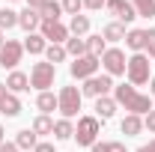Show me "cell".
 <instances>
[{"instance_id": "6da1fadb", "label": "cell", "mask_w": 155, "mask_h": 152, "mask_svg": "<svg viewBox=\"0 0 155 152\" xmlns=\"http://www.w3.org/2000/svg\"><path fill=\"white\" fill-rule=\"evenodd\" d=\"M114 101L116 104H122L128 114H149L152 111V98L143 93H137L134 87H128V84H122V87H114Z\"/></svg>"}, {"instance_id": "7a4b0ae2", "label": "cell", "mask_w": 155, "mask_h": 152, "mask_svg": "<svg viewBox=\"0 0 155 152\" xmlns=\"http://www.w3.org/2000/svg\"><path fill=\"white\" fill-rule=\"evenodd\" d=\"M98 131H101V122H98V116H81L75 125V140L78 146H93L98 143Z\"/></svg>"}, {"instance_id": "3957f363", "label": "cell", "mask_w": 155, "mask_h": 152, "mask_svg": "<svg viewBox=\"0 0 155 152\" xmlns=\"http://www.w3.org/2000/svg\"><path fill=\"white\" fill-rule=\"evenodd\" d=\"M54 78H57V66L54 63H36L33 69H30V87L39 90V93H45L48 87H54Z\"/></svg>"}, {"instance_id": "277c9868", "label": "cell", "mask_w": 155, "mask_h": 152, "mask_svg": "<svg viewBox=\"0 0 155 152\" xmlns=\"http://www.w3.org/2000/svg\"><path fill=\"white\" fill-rule=\"evenodd\" d=\"M81 90L78 87H63L60 90V95H57V111L63 114V119H72V116H78V111H81Z\"/></svg>"}, {"instance_id": "5b68a950", "label": "cell", "mask_w": 155, "mask_h": 152, "mask_svg": "<svg viewBox=\"0 0 155 152\" xmlns=\"http://www.w3.org/2000/svg\"><path fill=\"white\" fill-rule=\"evenodd\" d=\"M125 72H128V81H131V87H140V84H149V57L146 54H134V57L128 60V66H125Z\"/></svg>"}, {"instance_id": "8992f818", "label": "cell", "mask_w": 155, "mask_h": 152, "mask_svg": "<svg viewBox=\"0 0 155 152\" xmlns=\"http://www.w3.org/2000/svg\"><path fill=\"white\" fill-rule=\"evenodd\" d=\"M114 90V78L110 75H93L84 81V87H81V95H90V98H101V95H107Z\"/></svg>"}, {"instance_id": "52a82bcc", "label": "cell", "mask_w": 155, "mask_h": 152, "mask_svg": "<svg viewBox=\"0 0 155 152\" xmlns=\"http://www.w3.org/2000/svg\"><path fill=\"white\" fill-rule=\"evenodd\" d=\"M98 66H101V60L93 57V54H87V57H78L72 66H69V72H72V78H78V81H87V78H93L98 72Z\"/></svg>"}, {"instance_id": "ba28073f", "label": "cell", "mask_w": 155, "mask_h": 152, "mask_svg": "<svg viewBox=\"0 0 155 152\" xmlns=\"http://www.w3.org/2000/svg\"><path fill=\"white\" fill-rule=\"evenodd\" d=\"M101 66H104V72L114 78V75H125V66H128V60L125 54L119 51V48H107L104 54H101Z\"/></svg>"}, {"instance_id": "9c48e42d", "label": "cell", "mask_w": 155, "mask_h": 152, "mask_svg": "<svg viewBox=\"0 0 155 152\" xmlns=\"http://www.w3.org/2000/svg\"><path fill=\"white\" fill-rule=\"evenodd\" d=\"M24 57V45L15 39H6V45L0 48V69H15Z\"/></svg>"}, {"instance_id": "30bf717a", "label": "cell", "mask_w": 155, "mask_h": 152, "mask_svg": "<svg viewBox=\"0 0 155 152\" xmlns=\"http://www.w3.org/2000/svg\"><path fill=\"white\" fill-rule=\"evenodd\" d=\"M39 33H42V36L48 39L51 45H60V42H69V27H66V24H60V21H42Z\"/></svg>"}, {"instance_id": "8fae6325", "label": "cell", "mask_w": 155, "mask_h": 152, "mask_svg": "<svg viewBox=\"0 0 155 152\" xmlns=\"http://www.w3.org/2000/svg\"><path fill=\"white\" fill-rule=\"evenodd\" d=\"M104 6H107V12H110V15H116V18L125 21V24H131V21L137 18V9L131 6V0H107Z\"/></svg>"}, {"instance_id": "7c38bea8", "label": "cell", "mask_w": 155, "mask_h": 152, "mask_svg": "<svg viewBox=\"0 0 155 152\" xmlns=\"http://www.w3.org/2000/svg\"><path fill=\"white\" fill-rule=\"evenodd\" d=\"M18 27L21 30H27V33H36L39 27H42V15H39L36 9H24V12H18Z\"/></svg>"}, {"instance_id": "4fadbf2b", "label": "cell", "mask_w": 155, "mask_h": 152, "mask_svg": "<svg viewBox=\"0 0 155 152\" xmlns=\"http://www.w3.org/2000/svg\"><path fill=\"white\" fill-rule=\"evenodd\" d=\"M0 114L3 116H18L21 114V101H18V95L15 93H3V98H0Z\"/></svg>"}, {"instance_id": "5bb4252c", "label": "cell", "mask_w": 155, "mask_h": 152, "mask_svg": "<svg viewBox=\"0 0 155 152\" xmlns=\"http://www.w3.org/2000/svg\"><path fill=\"white\" fill-rule=\"evenodd\" d=\"M119 128H122V134H125V137H137V134L143 131V119H140L137 114H128L122 122H119Z\"/></svg>"}, {"instance_id": "9a60e30c", "label": "cell", "mask_w": 155, "mask_h": 152, "mask_svg": "<svg viewBox=\"0 0 155 152\" xmlns=\"http://www.w3.org/2000/svg\"><path fill=\"white\" fill-rule=\"evenodd\" d=\"M6 90H9V93H24V90H30V78L24 75V72H12V75L6 78Z\"/></svg>"}, {"instance_id": "2e32d148", "label": "cell", "mask_w": 155, "mask_h": 152, "mask_svg": "<svg viewBox=\"0 0 155 152\" xmlns=\"http://www.w3.org/2000/svg\"><path fill=\"white\" fill-rule=\"evenodd\" d=\"M125 45L131 51H137V54H143L146 51V30H128L125 33Z\"/></svg>"}, {"instance_id": "e0dca14e", "label": "cell", "mask_w": 155, "mask_h": 152, "mask_svg": "<svg viewBox=\"0 0 155 152\" xmlns=\"http://www.w3.org/2000/svg\"><path fill=\"white\" fill-rule=\"evenodd\" d=\"M96 114H98V119H101V122H104V119H110V116L116 114V101L110 98V95L96 98Z\"/></svg>"}, {"instance_id": "ac0fdd59", "label": "cell", "mask_w": 155, "mask_h": 152, "mask_svg": "<svg viewBox=\"0 0 155 152\" xmlns=\"http://www.w3.org/2000/svg\"><path fill=\"white\" fill-rule=\"evenodd\" d=\"M36 107H39V111H42L45 116H48V114H54V111L60 107V104H57V95H54V93H48V90H45V93H39V95H36Z\"/></svg>"}, {"instance_id": "d6986e66", "label": "cell", "mask_w": 155, "mask_h": 152, "mask_svg": "<svg viewBox=\"0 0 155 152\" xmlns=\"http://www.w3.org/2000/svg\"><path fill=\"white\" fill-rule=\"evenodd\" d=\"M66 54H72V57H87L90 54V45H87V39L84 36H75V39H69L66 42Z\"/></svg>"}, {"instance_id": "ffe728a7", "label": "cell", "mask_w": 155, "mask_h": 152, "mask_svg": "<svg viewBox=\"0 0 155 152\" xmlns=\"http://www.w3.org/2000/svg\"><path fill=\"white\" fill-rule=\"evenodd\" d=\"M45 36L42 33H27V39H24V51H30V54H45Z\"/></svg>"}, {"instance_id": "44dd1931", "label": "cell", "mask_w": 155, "mask_h": 152, "mask_svg": "<svg viewBox=\"0 0 155 152\" xmlns=\"http://www.w3.org/2000/svg\"><path fill=\"white\" fill-rule=\"evenodd\" d=\"M54 137H57V140H72V137H75L72 119H57V122H54Z\"/></svg>"}, {"instance_id": "7402d4cb", "label": "cell", "mask_w": 155, "mask_h": 152, "mask_svg": "<svg viewBox=\"0 0 155 152\" xmlns=\"http://www.w3.org/2000/svg\"><path fill=\"white\" fill-rule=\"evenodd\" d=\"M60 12H63V6H60L57 0H45V6L39 9L42 21H60Z\"/></svg>"}, {"instance_id": "603a6c76", "label": "cell", "mask_w": 155, "mask_h": 152, "mask_svg": "<svg viewBox=\"0 0 155 152\" xmlns=\"http://www.w3.org/2000/svg\"><path fill=\"white\" fill-rule=\"evenodd\" d=\"M101 36H104V42H122V39H125V27H122L119 21H114V24H107V27L101 30Z\"/></svg>"}, {"instance_id": "cb8c5ba5", "label": "cell", "mask_w": 155, "mask_h": 152, "mask_svg": "<svg viewBox=\"0 0 155 152\" xmlns=\"http://www.w3.org/2000/svg\"><path fill=\"white\" fill-rule=\"evenodd\" d=\"M36 134H33V128H24V131H18V137H15V146L18 149H36Z\"/></svg>"}, {"instance_id": "d4e9b609", "label": "cell", "mask_w": 155, "mask_h": 152, "mask_svg": "<svg viewBox=\"0 0 155 152\" xmlns=\"http://www.w3.org/2000/svg\"><path fill=\"white\" fill-rule=\"evenodd\" d=\"M33 134H54V119L45 114H39L33 119Z\"/></svg>"}, {"instance_id": "484cf974", "label": "cell", "mask_w": 155, "mask_h": 152, "mask_svg": "<svg viewBox=\"0 0 155 152\" xmlns=\"http://www.w3.org/2000/svg\"><path fill=\"white\" fill-rule=\"evenodd\" d=\"M140 18H155V0H131Z\"/></svg>"}, {"instance_id": "4316f807", "label": "cell", "mask_w": 155, "mask_h": 152, "mask_svg": "<svg viewBox=\"0 0 155 152\" xmlns=\"http://www.w3.org/2000/svg\"><path fill=\"white\" fill-rule=\"evenodd\" d=\"M87 30H90V18H87V15H75L72 24H69V33H75V36H87Z\"/></svg>"}, {"instance_id": "83f0119b", "label": "cell", "mask_w": 155, "mask_h": 152, "mask_svg": "<svg viewBox=\"0 0 155 152\" xmlns=\"http://www.w3.org/2000/svg\"><path fill=\"white\" fill-rule=\"evenodd\" d=\"M87 45H90V54H93V57H98V60H101V54L107 51L104 36H90V39H87Z\"/></svg>"}, {"instance_id": "f1b7e54d", "label": "cell", "mask_w": 155, "mask_h": 152, "mask_svg": "<svg viewBox=\"0 0 155 152\" xmlns=\"http://www.w3.org/2000/svg\"><path fill=\"white\" fill-rule=\"evenodd\" d=\"M45 60L54 63V66L63 63V60H66V48H63V45H48V48H45Z\"/></svg>"}, {"instance_id": "f546056e", "label": "cell", "mask_w": 155, "mask_h": 152, "mask_svg": "<svg viewBox=\"0 0 155 152\" xmlns=\"http://www.w3.org/2000/svg\"><path fill=\"white\" fill-rule=\"evenodd\" d=\"M15 24H18V12L0 9V30H9V27H15Z\"/></svg>"}, {"instance_id": "4dcf8cb0", "label": "cell", "mask_w": 155, "mask_h": 152, "mask_svg": "<svg viewBox=\"0 0 155 152\" xmlns=\"http://www.w3.org/2000/svg\"><path fill=\"white\" fill-rule=\"evenodd\" d=\"M60 6H63V12H66V15H72V18H75V15H81V9H84V0H63Z\"/></svg>"}, {"instance_id": "1f68e13d", "label": "cell", "mask_w": 155, "mask_h": 152, "mask_svg": "<svg viewBox=\"0 0 155 152\" xmlns=\"http://www.w3.org/2000/svg\"><path fill=\"white\" fill-rule=\"evenodd\" d=\"M146 54H149V60H155V27L146 30Z\"/></svg>"}, {"instance_id": "d6a6232c", "label": "cell", "mask_w": 155, "mask_h": 152, "mask_svg": "<svg viewBox=\"0 0 155 152\" xmlns=\"http://www.w3.org/2000/svg\"><path fill=\"white\" fill-rule=\"evenodd\" d=\"M143 128H149V131L155 134V111H149V114H146V119H143Z\"/></svg>"}, {"instance_id": "836d02e7", "label": "cell", "mask_w": 155, "mask_h": 152, "mask_svg": "<svg viewBox=\"0 0 155 152\" xmlns=\"http://www.w3.org/2000/svg\"><path fill=\"white\" fill-rule=\"evenodd\" d=\"M104 3H107V0H84V6H87V9H101Z\"/></svg>"}, {"instance_id": "e575fe53", "label": "cell", "mask_w": 155, "mask_h": 152, "mask_svg": "<svg viewBox=\"0 0 155 152\" xmlns=\"http://www.w3.org/2000/svg\"><path fill=\"white\" fill-rule=\"evenodd\" d=\"M107 152H125V143L114 140V143H107Z\"/></svg>"}, {"instance_id": "d590c367", "label": "cell", "mask_w": 155, "mask_h": 152, "mask_svg": "<svg viewBox=\"0 0 155 152\" xmlns=\"http://www.w3.org/2000/svg\"><path fill=\"white\" fill-rule=\"evenodd\" d=\"M33 152H57V149H54V143H36Z\"/></svg>"}, {"instance_id": "8d00e7d4", "label": "cell", "mask_w": 155, "mask_h": 152, "mask_svg": "<svg viewBox=\"0 0 155 152\" xmlns=\"http://www.w3.org/2000/svg\"><path fill=\"white\" fill-rule=\"evenodd\" d=\"M27 6H30V9H36V12H39V9L45 6V0H27Z\"/></svg>"}, {"instance_id": "74e56055", "label": "cell", "mask_w": 155, "mask_h": 152, "mask_svg": "<svg viewBox=\"0 0 155 152\" xmlns=\"http://www.w3.org/2000/svg\"><path fill=\"white\" fill-rule=\"evenodd\" d=\"M0 152H18L15 143H0Z\"/></svg>"}, {"instance_id": "f35d334b", "label": "cell", "mask_w": 155, "mask_h": 152, "mask_svg": "<svg viewBox=\"0 0 155 152\" xmlns=\"http://www.w3.org/2000/svg\"><path fill=\"white\" fill-rule=\"evenodd\" d=\"M93 152H107V143H93Z\"/></svg>"}, {"instance_id": "ab89813d", "label": "cell", "mask_w": 155, "mask_h": 152, "mask_svg": "<svg viewBox=\"0 0 155 152\" xmlns=\"http://www.w3.org/2000/svg\"><path fill=\"white\" fill-rule=\"evenodd\" d=\"M137 152H155V140H152V143H149V146H140V149H137Z\"/></svg>"}, {"instance_id": "60d3db41", "label": "cell", "mask_w": 155, "mask_h": 152, "mask_svg": "<svg viewBox=\"0 0 155 152\" xmlns=\"http://www.w3.org/2000/svg\"><path fill=\"white\" fill-rule=\"evenodd\" d=\"M149 93L155 95V78H149Z\"/></svg>"}, {"instance_id": "b9f144b4", "label": "cell", "mask_w": 155, "mask_h": 152, "mask_svg": "<svg viewBox=\"0 0 155 152\" xmlns=\"http://www.w3.org/2000/svg\"><path fill=\"white\" fill-rule=\"evenodd\" d=\"M3 45H6V39H3V30H0V48H3Z\"/></svg>"}, {"instance_id": "7bdbcfd3", "label": "cell", "mask_w": 155, "mask_h": 152, "mask_svg": "<svg viewBox=\"0 0 155 152\" xmlns=\"http://www.w3.org/2000/svg\"><path fill=\"white\" fill-rule=\"evenodd\" d=\"M3 93H6V84H0V98H3Z\"/></svg>"}, {"instance_id": "ee69618b", "label": "cell", "mask_w": 155, "mask_h": 152, "mask_svg": "<svg viewBox=\"0 0 155 152\" xmlns=\"http://www.w3.org/2000/svg\"><path fill=\"white\" fill-rule=\"evenodd\" d=\"M0 143H3V125H0Z\"/></svg>"}]
</instances>
